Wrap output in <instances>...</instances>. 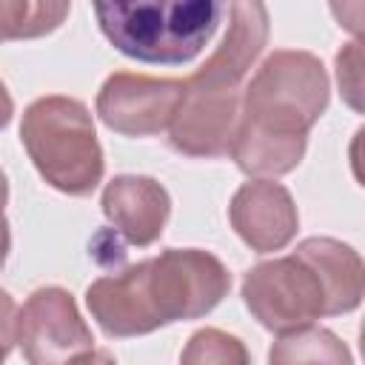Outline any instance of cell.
Returning <instances> with one entry per match:
<instances>
[{"instance_id":"obj_1","label":"cell","mask_w":365,"mask_h":365,"mask_svg":"<svg viewBox=\"0 0 365 365\" xmlns=\"http://www.w3.org/2000/svg\"><path fill=\"white\" fill-rule=\"evenodd\" d=\"M328 103L322 63L305 51H277L245 91L228 151L248 174H285L305 151V131Z\"/></svg>"},{"instance_id":"obj_2","label":"cell","mask_w":365,"mask_h":365,"mask_svg":"<svg viewBox=\"0 0 365 365\" xmlns=\"http://www.w3.org/2000/svg\"><path fill=\"white\" fill-rule=\"evenodd\" d=\"M228 274L205 251L168 248L88 288V308L111 336L154 331L174 319L211 311L228 291Z\"/></svg>"},{"instance_id":"obj_3","label":"cell","mask_w":365,"mask_h":365,"mask_svg":"<svg viewBox=\"0 0 365 365\" xmlns=\"http://www.w3.org/2000/svg\"><path fill=\"white\" fill-rule=\"evenodd\" d=\"M106 40L140 63L180 66L197 57L228 0H91Z\"/></svg>"},{"instance_id":"obj_4","label":"cell","mask_w":365,"mask_h":365,"mask_svg":"<svg viewBox=\"0 0 365 365\" xmlns=\"http://www.w3.org/2000/svg\"><path fill=\"white\" fill-rule=\"evenodd\" d=\"M37 171L66 194H88L103 177V151L83 103L43 97L29 106L20 125Z\"/></svg>"},{"instance_id":"obj_5","label":"cell","mask_w":365,"mask_h":365,"mask_svg":"<svg viewBox=\"0 0 365 365\" xmlns=\"http://www.w3.org/2000/svg\"><path fill=\"white\" fill-rule=\"evenodd\" d=\"M242 294L251 314L274 331H294L328 314L325 285L311 259L299 251L248 271Z\"/></svg>"},{"instance_id":"obj_6","label":"cell","mask_w":365,"mask_h":365,"mask_svg":"<svg viewBox=\"0 0 365 365\" xmlns=\"http://www.w3.org/2000/svg\"><path fill=\"white\" fill-rule=\"evenodd\" d=\"M14 342H20L29 362H83L97 356L94 339L63 288H40L29 297L17 314Z\"/></svg>"},{"instance_id":"obj_7","label":"cell","mask_w":365,"mask_h":365,"mask_svg":"<svg viewBox=\"0 0 365 365\" xmlns=\"http://www.w3.org/2000/svg\"><path fill=\"white\" fill-rule=\"evenodd\" d=\"M185 80H151L137 74H114L97 97V111L114 131L157 134L171 125L182 103Z\"/></svg>"},{"instance_id":"obj_8","label":"cell","mask_w":365,"mask_h":365,"mask_svg":"<svg viewBox=\"0 0 365 365\" xmlns=\"http://www.w3.org/2000/svg\"><path fill=\"white\" fill-rule=\"evenodd\" d=\"M265 34H268V14L262 0H234V23L222 46L194 77L185 80V86L208 94H234L240 77L259 54Z\"/></svg>"},{"instance_id":"obj_9","label":"cell","mask_w":365,"mask_h":365,"mask_svg":"<svg viewBox=\"0 0 365 365\" xmlns=\"http://www.w3.org/2000/svg\"><path fill=\"white\" fill-rule=\"evenodd\" d=\"M237 128V97L208 94L185 86L182 103L171 120V145L191 157H217L228 151Z\"/></svg>"},{"instance_id":"obj_10","label":"cell","mask_w":365,"mask_h":365,"mask_svg":"<svg viewBox=\"0 0 365 365\" xmlns=\"http://www.w3.org/2000/svg\"><path fill=\"white\" fill-rule=\"evenodd\" d=\"M231 222L251 248L277 251L294 237L297 211L282 185L254 180L237 191L231 202Z\"/></svg>"},{"instance_id":"obj_11","label":"cell","mask_w":365,"mask_h":365,"mask_svg":"<svg viewBox=\"0 0 365 365\" xmlns=\"http://www.w3.org/2000/svg\"><path fill=\"white\" fill-rule=\"evenodd\" d=\"M103 211L128 242L148 245L163 234L168 194L148 177H117L103 194Z\"/></svg>"},{"instance_id":"obj_12","label":"cell","mask_w":365,"mask_h":365,"mask_svg":"<svg viewBox=\"0 0 365 365\" xmlns=\"http://www.w3.org/2000/svg\"><path fill=\"white\" fill-rule=\"evenodd\" d=\"M317 268L325 297H328V314H342L359 305L362 297V265L359 257L334 240H305L299 248Z\"/></svg>"},{"instance_id":"obj_13","label":"cell","mask_w":365,"mask_h":365,"mask_svg":"<svg viewBox=\"0 0 365 365\" xmlns=\"http://www.w3.org/2000/svg\"><path fill=\"white\" fill-rule=\"evenodd\" d=\"M68 14V0H0V43L54 31Z\"/></svg>"},{"instance_id":"obj_14","label":"cell","mask_w":365,"mask_h":365,"mask_svg":"<svg viewBox=\"0 0 365 365\" xmlns=\"http://www.w3.org/2000/svg\"><path fill=\"white\" fill-rule=\"evenodd\" d=\"M274 362H294V359H348V351L336 342L334 334L322 328H294L279 336L277 348H271Z\"/></svg>"},{"instance_id":"obj_15","label":"cell","mask_w":365,"mask_h":365,"mask_svg":"<svg viewBox=\"0 0 365 365\" xmlns=\"http://www.w3.org/2000/svg\"><path fill=\"white\" fill-rule=\"evenodd\" d=\"M182 359L185 362H245V351L234 336L208 328L191 336V345L182 354Z\"/></svg>"},{"instance_id":"obj_16","label":"cell","mask_w":365,"mask_h":365,"mask_svg":"<svg viewBox=\"0 0 365 365\" xmlns=\"http://www.w3.org/2000/svg\"><path fill=\"white\" fill-rule=\"evenodd\" d=\"M336 63H339V86L348 94L351 106L359 108V43H351L345 51H339Z\"/></svg>"},{"instance_id":"obj_17","label":"cell","mask_w":365,"mask_h":365,"mask_svg":"<svg viewBox=\"0 0 365 365\" xmlns=\"http://www.w3.org/2000/svg\"><path fill=\"white\" fill-rule=\"evenodd\" d=\"M14 328H17V311L14 302L6 291H0V359L9 354L11 342H14Z\"/></svg>"},{"instance_id":"obj_18","label":"cell","mask_w":365,"mask_h":365,"mask_svg":"<svg viewBox=\"0 0 365 365\" xmlns=\"http://www.w3.org/2000/svg\"><path fill=\"white\" fill-rule=\"evenodd\" d=\"M9 117H11V97H9L6 86L0 83V128L9 123Z\"/></svg>"},{"instance_id":"obj_19","label":"cell","mask_w":365,"mask_h":365,"mask_svg":"<svg viewBox=\"0 0 365 365\" xmlns=\"http://www.w3.org/2000/svg\"><path fill=\"white\" fill-rule=\"evenodd\" d=\"M6 254H9V225H6V217H3V208H0V268L6 262Z\"/></svg>"},{"instance_id":"obj_20","label":"cell","mask_w":365,"mask_h":365,"mask_svg":"<svg viewBox=\"0 0 365 365\" xmlns=\"http://www.w3.org/2000/svg\"><path fill=\"white\" fill-rule=\"evenodd\" d=\"M6 197H9V188H6V177H3V171H0V208L6 205Z\"/></svg>"}]
</instances>
